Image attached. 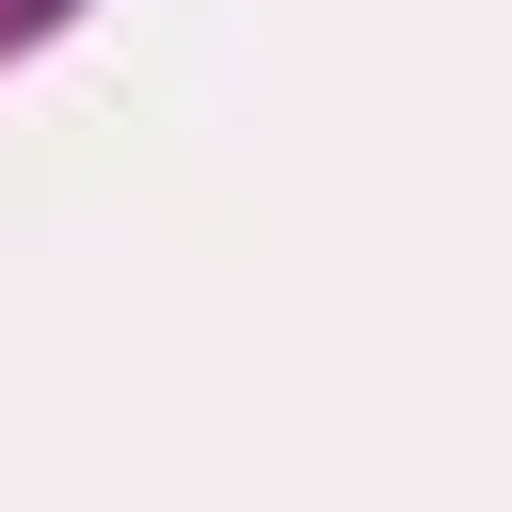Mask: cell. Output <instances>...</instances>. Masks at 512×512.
<instances>
[{
  "instance_id": "cell-1",
  "label": "cell",
  "mask_w": 512,
  "mask_h": 512,
  "mask_svg": "<svg viewBox=\"0 0 512 512\" xmlns=\"http://www.w3.org/2000/svg\"><path fill=\"white\" fill-rule=\"evenodd\" d=\"M48 16H64V0H0V48H16V32H48Z\"/></svg>"
}]
</instances>
